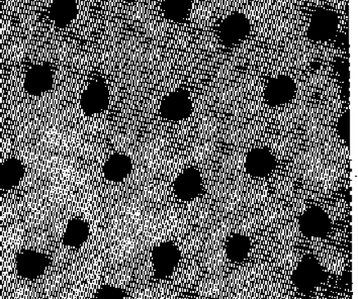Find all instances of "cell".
Listing matches in <instances>:
<instances>
[{
  "instance_id": "6da1fadb",
  "label": "cell",
  "mask_w": 358,
  "mask_h": 299,
  "mask_svg": "<svg viewBox=\"0 0 358 299\" xmlns=\"http://www.w3.org/2000/svg\"><path fill=\"white\" fill-rule=\"evenodd\" d=\"M325 272L316 258L306 256L292 275V283L300 291L309 293L323 282Z\"/></svg>"
},
{
  "instance_id": "7a4b0ae2",
  "label": "cell",
  "mask_w": 358,
  "mask_h": 299,
  "mask_svg": "<svg viewBox=\"0 0 358 299\" xmlns=\"http://www.w3.org/2000/svg\"><path fill=\"white\" fill-rule=\"evenodd\" d=\"M251 31V22L245 15L234 13L222 20L219 38L227 47H232L245 40Z\"/></svg>"
},
{
  "instance_id": "3957f363",
  "label": "cell",
  "mask_w": 358,
  "mask_h": 299,
  "mask_svg": "<svg viewBox=\"0 0 358 299\" xmlns=\"http://www.w3.org/2000/svg\"><path fill=\"white\" fill-rule=\"evenodd\" d=\"M338 27V15L334 10L319 8L313 13L307 36L311 41H327L334 37Z\"/></svg>"
},
{
  "instance_id": "277c9868",
  "label": "cell",
  "mask_w": 358,
  "mask_h": 299,
  "mask_svg": "<svg viewBox=\"0 0 358 299\" xmlns=\"http://www.w3.org/2000/svg\"><path fill=\"white\" fill-rule=\"evenodd\" d=\"M180 251L172 242H165L156 247L152 253L154 275L157 279L169 277L178 267Z\"/></svg>"
},
{
  "instance_id": "5b68a950",
  "label": "cell",
  "mask_w": 358,
  "mask_h": 299,
  "mask_svg": "<svg viewBox=\"0 0 358 299\" xmlns=\"http://www.w3.org/2000/svg\"><path fill=\"white\" fill-rule=\"evenodd\" d=\"M296 94V82L287 75H278L269 79L264 92L265 103L271 106L289 103Z\"/></svg>"
},
{
  "instance_id": "8992f818",
  "label": "cell",
  "mask_w": 358,
  "mask_h": 299,
  "mask_svg": "<svg viewBox=\"0 0 358 299\" xmlns=\"http://www.w3.org/2000/svg\"><path fill=\"white\" fill-rule=\"evenodd\" d=\"M331 226L329 215L318 206H313L306 210L299 219V228L306 237H325L330 232Z\"/></svg>"
},
{
  "instance_id": "52a82bcc",
  "label": "cell",
  "mask_w": 358,
  "mask_h": 299,
  "mask_svg": "<svg viewBox=\"0 0 358 299\" xmlns=\"http://www.w3.org/2000/svg\"><path fill=\"white\" fill-rule=\"evenodd\" d=\"M192 112V101L189 92L176 90L164 97L160 105L162 117L170 121L178 122L187 119Z\"/></svg>"
},
{
  "instance_id": "ba28073f",
  "label": "cell",
  "mask_w": 358,
  "mask_h": 299,
  "mask_svg": "<svg viewBox=\"0 0 358 299\" xmlns=\"http://www.w3.org/2000/svg\"><path fill=\"white\" fill-rule=\"evenodd\" d=\"M176 196L180 200L190 201L203 192V180L201 172L194 167L185 169L173 183Z\"/></svg>"
},
{
  "instance_id": "9c48e42d",
  "label": "cell",
  "mask_w": 358,
  "mask_h": 299,
  "mask_svg": "<svg viewBox=\"0 0 358 299\" xmlns=\"http://www.w3.org/2000/svg\"><path fill=\"white\" fill-rule=\"evenodd\" d=\"M108 103H110V92L103 80L92 81L81 95V108L88 115L103 112L108 108Z\"/></svg>"
},
{
  "instance_id": "30bf717a",
  "label": "cell",
  "mask_w": 358,
  "mask_h": 299,
  "mask_svg": "<svg viewBox=\"0 0 358 299\" xmlns=\"http://www.w3.org/2000/svg\"><path fill=\"white\" fill-rule=\"evenodd\" d=\"M50 265V259L45 254L37 251H24L17 256L15 266L20 276L26 279H36L44 274Z\"/></svg>"
},
{
  "instance_id": "8fae6325",
  "label": "cell",
  "mask_w": 358,
  "mask_h": 299,
  "mask_svg": "<svg viewBox=\"0 0 358 299\" xmlns=\"http://www.w3.org/2000/svg\"><path fill=\"white\" fill-rule=\"evenodd\" d=\"M275 167V156L268 148H255L247 154L245 170L252 177H266L273 173Z\"/></svg>"
},
{
  "instance_id": "7c38bea8",
  "label": "cell",
  "mask_w": 358,
  "mask_h": 299,
  "mask_svg": "<svg viewBox=\"0 0 358 299\" xmlns=\"http://www.w3.org/2000/svg\"><path fill=\"white\" fill-rule=\"evenodd\" d=\"M54 83V73L51 66L40 64L34 66L27 72L24 87L29 94L41 95L51 89Z\"/></svg>"
},
{
  "instance_id": "4fadbf2b",
  "label": "cell",
  "mask_w": 358,
  "mask_h": 299,
  "mask_svg": "<svg viewBox=\"0 0 358 299\" xmlns=\"http://www.w3.org/2000/svg\"><path fill=\"white\" fill-rule=\"evenodd\" d=\"M133 170V163L129 156L124 154H113L106 161L103 166V174L108 180L120 182L130 175Z\"/></svg>"
},
{
  "instance_id": "5bb4252c",
  "label": "cell",
  "mask_w": 358,
  "mask_h": 299,
  "mask_svg": "<svg viewBox=\"0 0 358 299\" xmlns=\"http://www.w3.org/2000/svg\"><path fill=\"white\" fill-rule=\"evenodd\" d=\"M24 176V166L15 158L6 160L0 167V188L13 189L20 184Z\"/></svg>"
},
{
  "instance_id": "9a60e30c",
  "label": "cell",
  "mask_w": 358,
  "mask_h": 299,
  "mask_svg": "<svg viewBox=\"0 0 358 299\" xmlns=\"http://www.w3.org/2000/svg\"><path fill=\"white\" fill-rule=\"evenodd\" d=\"M50 17L56 26L66 27L77 17L78 8L76 2L71 0H59L50 6Z\"/></svg>"
},
{
  "instance_id": "2e32d148",
  "label": "cell",
  "mask_w": 358,
  "mask_h": 299,
  "mask_svg": "<svg viewBox=\"0 0 358 299\" xmlns=\"http://www.w3.org/2000/svg\"><path fill=\"white\" fill-rule=\"evenodd\" d=\"M90 237V226L83 219H73L68 223L63 235V243L72 248H79Z\"/></svg>"
},
{
  "instance_id": "e0dca14e",
  "label": "cell",
  "mask_w": 358,
  "mask_h": 299,
  "mask_svg": "<svg viewBox=\"0 0 358 299\" xmlns=\"http://www.w3.org/2000/svg\"><path fill=\"white\" fill-rule=\"evenodd\" d=\"M251 250V241L244 235H234L225 245L226 256L231 262L245 261Z\"/></svg>"
},
{
  "instance_id": "ac0fdd59",
  "label": "cell",
  "mask_w": 358,
  "mask_h": 299,
  "mask_svg": "<svg viewBox=\"0 0 358 299\" xmlns=\"http://www.w3.org/2000/svg\"><path fill=\"white\" fill-rule=\"evenodd\" d=\"M192 8L190 1H164L161 3L165 17L173 22H182L189 19Z\"/></svg>"
},
{
  "instance_id": "d6986e66",
  "label": "cell",
  "mask_w": 358,
  "mask_h": 299,
  "mask_svg": "<svg viewBox=\"0 0 358 299\" xmlns=\"http://www.w3.org/2000/svg\"><path fill=\"white\" fill-rule=\"evenodd\" d=\"M95 299H124V291L117 287L104 285L95 294Z\"/></svg>"
},
{
  "instance_id": "ffe728a7",
  "label": "cell",
  "mask_w": 358,
  "mask_h": 299,
  "mask_svg": "<svg viewBox=\"0 0 358 299\" xmlns=\"http://www.w3.org/2000/svg\"><path fill=\"white\" fill-rule=\"evenodd\" d=\"M337 131L341 139L348 140L350 138V113L344 112L340 117L338 124H337Z\"/></svg>"
},
{
  "instance_id": "44dd1931",
  "label": "cell",
  "mask_w": 358,
  "mask_h": 299,
  "mask_svg": "<svg viewBox=\"0 0 358 299\" xmlns=\"http://www.w3.org/2000/svg\"><path fill=\"white\" fill-rule=\"evenodd\" d=\"M210 299H215V298H210Z\"/></svg>"
}]
</instances>
